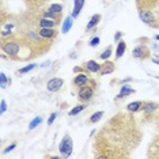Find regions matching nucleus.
Returning a JSON list of instances; mask_svg holds the SVG:
<instances>
[{"mask_svg":"<svg viewBox=\"0 0 159 159\" xmlns=\"http://www.w3.org/2000/svg\"><path fill=\"white\" fill-rule=\"evenodd\" d=\"M59 151L63 158L71 157L72 151H74V144H72V139L70 135H66L63 137V140H61L59 144Z\"/></svg>","mask_w":159,"mask_h":159,"instance_id":"nucleus-1","label":"nucleus"},{"mask_svg":"<svg viewBox=\"0 0 159 159\" xmlns=\"http://www.w3.org/2000/svg\"><path fill=\"white\" fill-rule=\"evenodd\" d=\"M2 49H3V52H4L6 55H8L10 57H15L18 53H19V44L15 41H7L3 44Z\"/></svg>","mask_w":159,"mask_h":159,"instance_id":"nucleus-2","label":"nucleus"},{"mask_svg":"<svg viewBox=\"0 0 159 159\" xmlns=\"http://www.w3.org/2000/svg\"><path fill=\"white\" fill-rule=\"evenodd\" d=\"M78 95H79V99H82V101H90L93 98V95H94V89L91 87V86H82V87H79V93H78Z\"/></svg>","mask_w":159,"mask_h":159,"instance_id":"nucleus-3","label":"nucleus"},{"mask_svg":"<svg viewBox=\"0 0 159 159\" xmlns=\"http://www.w3.org/2000/svg\"><path fill=\"white\" fill-rule=\"evenodd\" d=\"M63 84H64L63 79L53 78V79H50V80L46 83V89H48V91H50V93H56V91H59V90L63 87Z\"/></svg>","mask_w":159,"mask_h":159,"instance_id":"nucleus-4","label":"nucleus"},{"mask_svg":"<svg viewBox=\"0 0 159 159\" xmlns=\"http://www.w3.org/2000/svg\"><path fill=\"white\" fill-rule=\"evenodd\" d=\"M148 55H150V52H148V48H147V46H144V45L136 46V48L133 49V52H132V56L135 57V59H140V60L147 59Z\"/></svg>","mask_w":159,"mask_h":159,"instance_id":"nucleus-5","label":"nucleus"},{"mask_svg":"<svg viewBox=\"0 0 159 159\" xmlns=\"http://www.w3.org/2000/svg\"><path fill=\"white\" fill-rule=\"evenodd\" d=\"M39 37H42V38H55L56 37V34H57V31L55 30V27H41V30H39Z\"/></svg>","mask_w":159,"mask_h":159,"instance_id":"nucleus-6","label":"nucleus"},{"mask_svg":"<svg viewBox=\"0 0 159 159\" xmlns=\"http://www.w3.org/2000/svg\"><path fill=\"white\" fill-rule=\"evenodd\" d=\"M116 70L114 64L109 60H105V63L102 64V68H101V75H109V74H113Z\"/></svg>","mask_w":159,"mask_h":159,"instance_id":"nucleus-7","label":"nucleus"},{"mask_svg":"<svg viewBox=\"0 0 159 159\" xmlns=\"http://www.w3.org/2000/svg\"><path fill=\"white\" fill-rule=\"evenodd\" d=\"M84 68H86L87 71L93 72V74H97V72H101V68H102V66L97 63L95 60H90V61H87V63H86Z\"/></svg>","mask_w":159,"mask_h":159,"instance_id":"nucleus-8","label":"nucleus"},{"mask_svg":"<svg viewBox=\"0 0 159 159\" xmlns=\"http://www.w3.org/2000/svg\"><path fill=\"white\" fill-rule=\"evenodd\" d=\"M84 2L86 0H74V11H72V18H76L79 14H80L83 6H84Z\"/></svg>","mask_w":159,"mask_h":159,"instance_id":"nucleus-9","label":"nucleus"},{"mask_svg":"<svg viewBox=\"0 0 159 159\" xmlns=\"http://www.w3.org/2000/svg\"><path fill=\"white\" fill-rule=\"evenodd\" d=\"M89 83V78L87 75L84 74H79L76 78L74 79V84L76 86V87H82V86H86Z\"/></svg>","mask_w":159,"mask_h":159,"instance_id":"nucleus-10","label":"nucleus"},{"mask_svg":"<svg viewBox=\"0 0 159 159\" xmlns=\"http://www.w3.org/2000/svg\"><path fill=\"white\" fill-rule=\"evenodd\" d=\"M133 93H135V90H133L132 87H129L128 84H122L120 93H118V95H117V99L118 98H125V97H128L129 94H133Z\"/></svg>","mask_w":159,"mask_h":159,"instance_id":"nucleus-11","label":"nucleus"},{"mask_svg":"<svg viewBox=\"0 0 159 159\" xmlns=\"http://www.w3.org/2000/svg\"><path fill=\"white\" fill-rule=\"evenodd\" d=\"M99 20H101V14H94V15L91 16V19H90V22L87 23V26H86V30L90 31L91 29H94L97 25L99 23Z\"/></svg>","mask_w":159,"mask_h":159,"instance_id":"nucleus-12","label":"nucleus"},{"mask_svg":"<svg viewBox=\"0 0 159 159\" xmlns=\"http://www.w3.org/2000/svg\"><path fill=\"white\" fill-rule=\"evenodd\" d=\"M139 18L144 23H151L154 20V15L151 11H139Z\"/></svg>","mask_w":159,"mask_h":159,"instance_id":"nucleus-13","label":"nucleus"},{"mask_svg":"<svg viewBox=\"0 0 159 159\" xmlns=\"http://www.w3.org/2000/svg\"><path fill=\"white\" fill-rule=\"evenodd\" d=\"M72 23H74V18H72V15L71 16H67L66 19H64V23H63V27H61V31H63L64 34H67L68 31L71 30Z\"/></svg>","mask_w":159,"mask_h":159,"instance_id":"nucleus-14","label":"nucleus"},{"mask_svg":"<svg viewBox=\"0 0 159 159\" xmlns=\"http://www.w3.org/2000/svg\"><path fill=\"white\" fill-rule=\"evenodd\" d=\"M57 20L50 19V18H42L39 20V27H55Z\"/></svg>","mask_w":159,"mask_h":159,"instance_id":"nucleus-15","label":"nucleus"},{"mask_svg":"<svg viewBox=\"0 0 159 159\" xmlns=\"http://www.w3.org/2000/svg\"><path fill=\"white\" fill-rule=\"evenodd\" d=\"M143 103L144 102H142V101H135V102H131L128 105V111H131V113H136V111H139L140 109H142Z\"/></svg>","mask_w":159,"mask_h":159,"instance_id":"nucleus-16","label":"nucleus"},{"mask_svg":"<svg viewBox=\"0 0 159 159\" xmlns=\"http://www.w3.org/2000/svg\"><path fill=\"white\" fill-rule=\"evenodd\" d=\"M158 109V106L155 103H151V102H147V103H143V106H142V110L144 111L146 114H151L152 111H155Z\"/></svg>","mask_w":159,"mask_h":159,"instance_id":"nucleus-17","label":"nucleus"},{"mask_svg":"<svg viewBox=\"0 0 159 159\" xmlns=\"http://www.w3.org/2000/svg\"><path fill=\"white\" fill-rule=\"evenodd\" d=\"M125 49H126L125 42L124 41H120V42H118V45H117V48H116V57H117V59L122 57V55H124V52H125Z\"/></svg>","mask_w":159,"mask_h":159,"instance_id":"nucleus-18","label":"nucleus"},{"mask_svg":"<svg viewBox=\"0 0 159 159\" xmlns=\"http://www.w3.org/2000/svg\"><path fill=\"white\" fill-rule=\"evenodd\" d=\"M7 83H11V79H7L6 74L4 72H2V74H0V87L4 89L7 86Z\"/></svg>","mask_w":159,"mask_h":159,"instance_id":"nucleus-19","label":"nucleus"},{"mask_svg":"<svg viewBox=\"0 0 159 159\" xmlns=\"http://www.w3.org/2000/svg\"><path fill=\"white\" fill-rule=\"evenodd\" d=\"M102 116H103V111H97V113H94L91 117H90V122L95 124V122H98L101 118H102Z\"/></svg>","mask_w":159,"mask_h":159,"instance_id":"nucleus-20","label":"nucleus"},{"mask_svg":"<svg viewBox=\"0 0 159 159\" xmlns=\"http://www.w3.org/2000/svg\"><path fill=\"white\" fill-rule=\"evenodd\" d=\"M111 50H113V49H111V46H107V48L103 50V53H101L99 59L101 60H107L110 57V55H111Z\"/></svg>","mask_w":159,"mask_h":159,"instance_id":"nucleus-21","label":"nucleus"},{"mask_svg":"<svg viewBox=\"0 0 159 159\" xmlns=\"http://www.w3.org/2000/svg\"><path fill=\"white\" fill-rule=\"evenodd\" d=\"M42 120H44V118H42V117H39V116H38V117H35L34 120L30 122V125H29V129H34V128H37V126H38V125L42 122Z\"/></svg>","mask_w":159,"mask_h":159,"instance_id":"nucleus-22","label":"nucleus"},{"mask_svg":"<svg viewBox=\"0 0 159 159\" xmlns=\"http://www.w3.org/2000/svg\"><path fill=\"white\" fill-rule=\"evenodd\" d=\"M63 8L64 7L61 6V4H52L49 7V11H52V12H55V14H60L61 11H63Z\"/></svg>","mask_w":159,"mask_h":159,"instance_id":"nucleus-23","label":"nucleus"},{"mask_svg":"<svg viewBox=\"0 0 159 159\" xmlns=\"http://www.w3.org/2000/svg\"><path fill=\"white\" fill-rule=\"evenodd\" d=\"M83 109H84V106H83V105H78V106H75L74 109H71V110H70V113H68V114H70V116H76V114L80 113V111H82Z\"/></svg>","mask_w":159,"mask_h":159,"instance_id":"nucleus-24","label":"nucleus"},{"mask_svg":"<svg viewBox=\"0 0 159 159\" xmlns=\"http://www.w3.org/2000/svg\"><path fill=\"white\" fill-rule=\"evenodd\" d=\"M37 67L35 64H29V66H26V67H23V68H20L19 71H18V74H26V72H30L31 70H34V68Z\"/></svg>","mask_w":159,"mask_h":159,"instance_id":"nucleus-25","label":"nucleus"},{"mask_svg":"<svg viewBox=\"0 0 159 159\" xmlns=\"http://www.w3.org/2000/svg\"><path fill=\"white\" fill-rule=\"evenodd\" d=\"M99 41H101L99 37H93L91 41H90V46H93V48H94V46H98L99 45Z\"/></svg>","mask_w":159,"mask_h":159,"instance_id":"nucleus-26","label":"nucleus"},{"mask_svg":"<svg viewBox=\"0 0 159 159\" xmlns=\"http://www.w3.org/2000/svg\"><path fill=\"white\" fill-rule=\"evenodd\" d=\"M56 117H57V113H56V111H55V113L50 114V117H49V120H48V125H52V124H53V121L56 120Z\"/></svg>","mask_w":159,"mask_h":159,"instance_id":"nucleus-27","label":"nucleus"},{"mask_svg":"<svg viewBox=\"0 0 159 159\" xmlns=\"http://www.w3.org/2000/svg\"><path fill=\"white\" fill-rule=\"evenodd\" d=\"M0 105H2V107H0V111H2V113H4V111L7 110V103H6V101H4V99H2Z\"/></svg>","mask_w":159,"mask_h":159,"instance_id":"nucleus-28","label":"nucleus"},{"mask_svg":"<svg viewBox=\"0 0 159 159\" xmlns=\"http://www.w3.org/2000/svg\"><path fill=\"white\" fill-rule=\"evenodd\" d=\"M15 147H16V144H15V143H12L11 146H8V147H7L4 151H3V154H7V152H10V151H12V150H14V148H15Z\"/></svg>","mask_w":159,"mask_h":159,"instance_id":"nucleus-29","label":"nucleus"},{"mask_svg":"<svg viewBox=\"0 0 159 159\" xmlns=\"http://www.w3.org/2000/svg\"><path fill=\"white\" fill-rule=\"evenodd\" d=\"M121 37H122V33H121V31H117V33H116L114 34V41H120V39H121Z\"/></svg>","mask_w":159,"mask_h":159,"instance_id":"nucleus-30","label":"nucleus"},{"mask_svg":"<svg viewBox=\"0 0 159 159\" xmlns=\"http://www.w3.org/2000/svg\"><path fill=\"white\" fill-rule=\"evenodd\" d=\"M12 27H14V25H11V23H10V25H7V26H6V30H11Z\"/></svg>","mask_w":159,"mask_h":159,"instance_id":"nucleus-31","label":"nucleus"},{"mask_svg":"<svg viewBox=\"0 0 159 159\" xmlns=\"http://www.w3.org/2000/svg\"><path fill=\"white\" fill-rule=\"evenodd\" d=\"M80 71H83L80 67H75V68H74V72H80Z\"/></svg>","mask_w":159,"mask_h":159,"instance_id":"nucleus-32","label":"nucleus"},{"mask_svg":"<svg viewBox=\"0 0 159 159\" xmlns=\"http://www.w3.org/2000/svg\"><path fill=\"white\" fill-rule=\"evenodd\" d=\"M152 63H155V64H158L159 66V60L158 59H152Z\"/></svg>","mask_w":159,"mask_h":159,"instance_id":"nucleus-33","label":"nucleus"},{"mask_svg":"<svg viewBox=\"0 0 159 159\" xmlns=\"http://www.w3.org/2000/svg\"><path fill=\"white\" fill-rule=\"evenodd\" d=\"M71 59H76V53H72V55H71Z\"/></svg>","mask_w":159,"mask_h":159,"instance_id":"nucleus-34","label":"nucleus"},{"mask_svg":"<svg viewBox=\"0 0 159 159\" xmlns=\"http://www.w3.org/2000/svg\"><path fill=\"white\" fill-rule=\"evenodd\" d=\"M155 39H159V34H158V35H155Z\"/></svg>","mask_w":159,"mask_h":159,"instance_id":"nucleus-35","label":"nucleus"}]
</instances>
